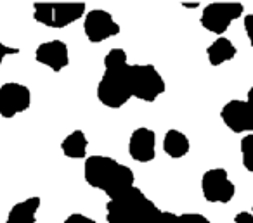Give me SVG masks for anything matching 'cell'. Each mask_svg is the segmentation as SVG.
I'll list each match as a JSON object with an SVG mask.
<instances>
[{
  "label": "cell",
  "mask_w": 253,
  "mask_h": 223,
  "mask_svg": "<svg viewBox=\"0 0 253 223\" xmlns=\"http://www.w3.org/2000/svg\"><path fill=\"white\" fill-rule=\"evenodd\" d=\"M84 178L90 187L102 190L109 199L118 197L135 187L134 171L109 156L85 157Z\"/></svg>",
  "instance_id": "6da1fadb"
},
{
  "label": "cell",
  "mask_w": 253,
  "mask_h": 223,
  "mask_svg": "<svg viewBox=\"0 0 253 223\" xmlns=\"http://www.w3.org/2000/svg\"><path fill=\"white\" fill-rule=\"evenodd\" d=\"M162 209L137 187H132L125 194L109 199L106 204L108 223H156Z\"/></svg>",
  "instance_id": "7a4b0ae2"
},
{
  "label": "cell",
  "mask_w": 253,
  "mask_h": 223,
  "mask_svg": "<svg viewBox=\"0 0 253 223\" xmlns=\"http://www.w3.org/2000/svg\"><path fill=\"white\" fill-rule=\"evenodd\" d=\"M87 12L84 2H35L33 19L47 28H66Z\"/></svg>",
  "instance_id": "3957f363"
},
{
  "label": "cell",
  "mask_w": 253,
  "mask_h": 223,
  "mask_svg": "<svg viewBox=\"0 0 253 223\" xmlns=\"http://www.w3.org/2000/svg\"><path fill=\"white\" fill-rule=\"evenodd\" d=\"M130 99L128 64L120 70H104V74L97 83V101L109 109H120Z\"/></svg>",
  "instance_id": "277c9868"
},
{
  "label": "cell",
  "mask_w": 253,
  "mask_h": 223,
  "mask_svg": "<svg viewBox=\"0 0 253 223\" xmlns=\"http://www.w3.org/2000/svg\"><path fill=\"white\" fill-rule=\"evenodd\" d=\"M128 85L132 97L144 102H155L167 88L165 80L153 64H128Z\"/></svg>",
  "instance_id": "5b68a950"
},
{
  "label": "cell",
  "mask_w": 253,
  "mask_h": 223,
  "mask_svg": "<svg viewBox=\"0 0 253 223\" xmlns=\"http://www.w3.org/2000/svg\"><path fill=\"white\" fill-rule=\"evenodd\" d=\"M243 12H245V5L239 2H213L203 9L200 21L207 32L222 35L224 32H227L232 21L241 18Z\"/></svg>",
  "instance_id": "8992f818"
},
{
  "label": "cell",
  "mask_w": 253,
  "mask_h": 223,
  "mask_svg": "<svg viewBox=\"0 0 253 223\" xmlns=\"http://www.w3.org/2000/svg\"><path fill=\"white\" fill-rule=\"evenodd\" d=\"M32 106V92L18 81H5L0 85V118L12 119L28 111Z\"/></svg>",
  "instance_id": "52a82bcc"
},
{
  "label": "cell",
  "mask_w": 253,
  "mask_h": 223,
  "mask_svg": "<svg viewBox=\"0 0 253 223\" xmlns=\"http://www.w3.org/2000/svg\"><path fill=\"white\" fill-rule=\"evenodd\" d=\"M201 192L208 202L213 204H227L236 194V185L227 177L224 168H213L205 171L201 178Z\"/></svg>",
  "instance_id": "ba28073f"
},
{
  "label": "cell",
  "mask_w": 253,
  "mask_h": 223,
  "mask_svg": "<svg viewBox=\"0 0 253 223\" xmlns=\"http://www.w3.org/2000/svg\"><path fill=\"white\" fill-rule=\"evenodd\" d=\"M84 32L88 42L101 43L113 38L120 33V25L113 19L108 11L102 9H92L85 14L84 19Z\"/></svg>",
  "instance_id": "9c48e42d"
},
{
  "label": "cell",
  "mask_w": 253,
  "mask_h": 223,
  "mask_svg": "<svg viewBox=\"0 0 253 223\" xmlns=\"http://www.w3.org/2000/svg\"><path fill=\"white\" fill-rule=\"evenodd\" d=\"M220 118L232 133H253V108L246 101H229L222 108Z\"/></svg>",
  "instance_id": "30bf717a"
},
{
  "label": "cell",
  "mask_w": 253,
  "mask_h": 223,
  "mask_svg": "<svg viewBox=\"0 0 253 223\" xmlns=\"http://www.w3.org/2000/svg\"><path fill=\"white\" fill-rule=\"evenodd\" d=\"M35 61L52 70L54 73H59L70 64L68 45L63 40H49L40 43L35 50Z\"/></svg>",
  "instance_id": "8fae6325"
},
{
  "label": "cell",
  "mask_w": 253,
  "mask_h": 223,
  "mask_svg": "<svg viewBox=\"0 0 253 223\" xmlns=\"http://www.w3.org/2000/svg\"><path fill=\"white\" fill-rule=\"evenodd\" d=\"M128 154L137 163H151L156 156V133L151 128H135L128 140Z\"/></svg>",
  "instance_id": "7c38bea8"
},
{
  "label": "cell",
  "mask_w": 253,
  "mask_h": 223,
  "mask_svg": "<svg viewBox=\"0 0 253 223\" xmlns=\"http://www.w3.org/2000/svg\"><path fill=\"white\" fill-rule=\"evenodd\" d=\"M40 204L42 201L37 195L18 202L11 208L5 223H37V213L40 209Z\"/></svg>",
  "instance_id": "4fadbf2b"
},
{
  "label": "cell",
  "mask_w": 253,
  "mask_h": 223,
  "mask_svg": "<svg viewBox=\"0 0 253 223\" xmlns=\"http://www.w3.org/2000/svg\"><path fill=\"white\" fill-rule=\"evenodd\" d=\"M236 54H238V49H236L234 43L229 38H225V37H218V38L213 40L207 49L208 63H210L211 66H222L224 63H229L231 59H234Z\"/></svg>",
  "instance_id": "5bb4252c"
},
{
  "label": "cell",
  "mask_w": 253,
  "mask_h": 223,
  "mask_svg": "<svg viewBox=\"0 0 253 223\" xmlns=\"http://www.w3.org/2000/svg\"><path fill=\"white\" fill-rule=\"evenodd\" d=\"M191 149V142L187 139L186 133H182L180 130H169L163 137V150L169 157L172 159H180L184 157Z\"/></svg>",
  "instance_id": "9a60e30c"
},
{
  "label": "cell",
  "mask_w": 253,
  "mask_h": 223,
  "mask_svg": "<svg viewBox=\"0 0 253 223\" xmlns=\"http://www.w3.org/2000/svg\"><path fill=\"white\" fill-rule=\"evenodd\" d=\"M87 147H88L87 135L82 130L71 132L61 142V150L70 159H84V157H87Z\"/></svg>",
  "instance_id": "2e32d148"
},
{
  "label": "cell",
  "mask_w": 253,
  "mask_h": 223,
  "mask_svg": "<svg viewBox=\"0 0 253 223\" xmlns=\"http://www.w3.org/2000/svg\"><path fill=\"white\" fill-rule=\"evenodd\" d=\"M128 57L123 49H111L104 57V70H120V68H125L128 64Z\"/></svg>",
  "instance_id": "e0dca14e"
},
{
  "label": "cell",
  "mask_w": 253,
  "mask_h": 223,
  "mask_svg": "<svg viewBox=\"0 0 253 223\" xmlns=\"http://www.w3.org/2000/svg\"><path fill=\"white\" fill-rule=\"evenodd\" d=\"M241 161L243 166L253 173V133L243 137L241 140Z\"/></svg>",
  "instance_id": "ac0fdd59"
},
{
  "label": "cell",
  "mask_w": 253,
  "mask_h": 223,
  "mask_svg": "<svg viewBox=\"0 0 253 223\" xmlns=\"http://www.w3.org/2000/svg\"><path fill=\"white\" fill-rule=\"evenodd\" d=\"M179 223H211L207 216L198 215V213H184L179 215Z\"/></svg>",
  "instance_id": "d6986e66"
},
{
  "label": "cell",
  "mask_w": 253,
  "mask_h": 223,
  "mask_svg": "<svg viewBox=\"0 0 253 223\" xmlns=\"http://www.w3.org/2000/svg\"><path fill=\"white\" fill-rule=\"evenodd\" d=\"M156 223H179V215L170 211H160Z\"/></svg>",
  "instance_id": "ffe728a7"
},
{
  "label": "cell",
  "mask_w": 253,
  "mask_h": 223,
  "mask_svg": "<svg viewBox=\"0 0 253 223\" xmlns=\"http://www.w3.org/2000/svg\"><path fill=\"white\" fill-rule=\"evenodd\" d=\"M16 54H19L18 47H9V45H5V43L0 42V66H2V63H4L5 57H7V56H16Z\"/></svg>",
  "instance_id": "44dd1931"
},
{
  "label": "cell",
  "mask_w": 253,
  "mask_h": 223,
  "mask_svg": "<svg viewBox=\"0 0 253 223\" xmlns=\"http://www.w3.org/2000/svg\"><path fill=\"white\" fill-rule=\"evenodd\" d=\"M63 223H95V220L88 218L85 215H80V213H75V215H70Z\"/></svg>",
  "instance_id": "7402d4cb"
},
{
  "label": "cell",
  "mask_w": 253,
  "mask_h": 223,
  "mask_svg": "<svg viewBox=\"0 0 253 223\" xmlns=\"http://www.w3.org/2000/svg\"><path fill=\"white\" fill-rule=\"evenodd\" d=\"M245 32H246V37H248L250 45L253 47V12L245 16Z\"/></svg>",
  "instance_id": "603a6c76"
},
{
  "label": "cell",
  "mask_w": 253,
  "mask_h": 223,
  "mask_svg": "<svg viewBox=\"0 0 253 223\" xmlns=\"http://www.w3.org/2000/svg\"><path fill=\"white\" fill-rule=\"evenodd\" d=\"M234 223H253V215L252 213L241 211L234 216Z\"/></svg>",
  "instance_id": "cb8c5ba5"
},
{
  "label": "cell",
  "mask_w": 253,
  "mask_h": 223,
  "mask_svg": "<svg viewBox=\"0 0 253 223\" xmlns=\"http://www.w3.org/2000/svg\"><path fill=\"white\" fill-rule=\"evenodd\" d=\"M182 7H186V9H196V7H200V2H182Z\"/></svg>",
  "instance_id": "d4e9b609"
},
{
  "label": "cell",
  "mask_w": 253,
  "mask_h": 223,
  "mask_svg": "<svg viewBox=\"0 0 253 223\" xmlns=\"http://www.w3.org/2000/svg\"><path fill=\"white\" fill-rule=\"evenodd\" d=\"M246 102H248L250 106L253 108V87L248 90V94H246Z\"/></svg>",
  "instance_id": "484cf974"
},
{
  "label": "cell",
  "mask_w": 253,
  "mask_h": 223,
  "mask_svg": "<svg viewBox=\"0 0 253 223\" xmlns=\"http://www.w3.org/2000/svg\"><path fill=\"white\" fill-rule=\"evenodd\" d=\"M252 215H253V206H252Z\"/></svg>",
  "instance_id": "4316f807"
}]
</instances>
